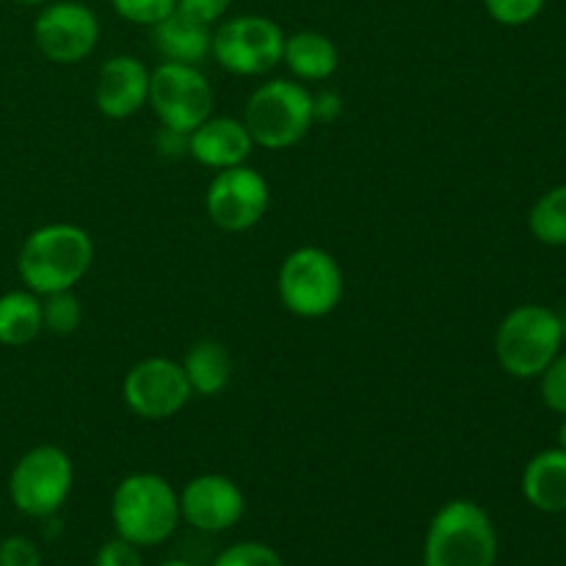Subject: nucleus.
Listing matches in <instances>:
<instances>
[{
  "mask_svg": "<svg viewBox=\"0 0 566 566\" xmlns=\"http://www.w3.org/2000/svg\"><path fill=\"white\" fill-rule=\"evenodd\" d=\"M94 260V243L77 224L55 221L33 230L17 254V274L36 296L59 291H75L88 274Z\"/></svg>",
  "mask_w": 566,
  "mask_h": 566,
  "instance_id": "nucleus-1",
  "label": "nucleus"
},
{
  "mask_svg": "<svg viewBox=\"0 0 566 566\" xmlns=\"http://www.w3.org/2000/svg\"><path fill=\"white\" fill-rule=\"evenodd\" d=\"M111 520L119 539L136 547H158L180 523V495L164 475H125L111 497Z\"/></svg>",
  "mask_w": 566,
  "mask_h": 566,
  "instance_id": "nucleus-2",
  "label": "nucleus"
},
{
  "mask_svg": "<svg viewBox=\"0 0 566 566\" xmlns=\"http://www.w3.org/2000/svg\"><path fill=\"white\" fill-rule=\"evenodd\" d=\"M497 534L473 501H451L431 517L423 542L426 566H495Z\"/></svg>",
  "mask_w": 566,
  "mask_h": 566,
  "instance_id": "nucleus-3",
  "label": "nucleus"
},
{
  "mask_svg": "<svg viewBox=\"0 0 566 566\" xmlns=\"http://www.w3.org/2000/svg\"><path fill=\"white\" fill-rule=\"evenodd\" d=\"M562 315L542 304H523L497 326L495 357L514 379H539L562 354Z\"/></svg>",
  "mask_w": 566,
  "mask_h": 566,
  "instance_id": "nucleus-4",
  "label": "nucleus"
},
{
  "mask_svg": "<svg viewBox=\"0 0 566 566\" xmlns=\"http://www.w3.org/2000/svg\"><path fill=\"white\" fill-rule=\"evenodd\" d=\"M315 122L313 94L296 81H269L254 88L243 125L258 147L287 149L302 142Z\"/></svg>",
  "mask_w": 566,
  "mask_h": 566,
  "instance_id": "nucleus-5",
  "label": "nucleus"
},
{
  "mask_svg": "<svg viewBox=\"0 0 566 566\" xmlns=\"http://www.w3.org/2000/svg\"><path fill=\"white\" fill-rule=\"evenodd\" d=\"M75 468L59 446H36L22 453L9 473V497L25 517L48 520L70 497Z\"/></svg>",
  "mask_w": 566,
  "mask_h": 566,
  "instance_id": "nucleus-6",
  "label": "nucleus"
},
{
  "mask_svg": "<svg viewBox=\"0 0 566 566\" xmlns=\"http://www.w3.org/2000/svg\"><path fill=\"white\" fill-rule=\"evenodd\" d=\"M280 298L298 318H324L343 298V271L326 249L302 247L285 258L280 269Z\"/></svg>",
  "mask_w": 566,
  "mask_h": 566,
  "instance_id": "nucleus-7",
  "label": "nucleus"
},
{
  "mask_svg": "<svg viewBox=\"0 0 566 566\" xmlns=\"http://www.w3.org/2000/svg\"><path fill=\"white\" fill-rule=\"evenodd\" d=\"M285 53V33L274 20L260 14H241L224 20L213 31L210 55L219 61L221 70L241 77L265 75L282 64Z\"/></svg>",
  "mask_w": 566,
  "mask_h": 566,
  "instance_id": "nucleus-8",
  "label": "nucleus"
},
{
  "mask_svg": "<svg viewBox=\"0 0 566 566\" xmlns=\"http://www.w3.org/2000/svg\"><path fill=\"white\" fill-rule=\"evenodd\" d=\"M149 105L160 127L191 133L213 116L216 94L208 77L193 64L164 61L149 72Z\"/></svg>",
  "mask_w": 566,
  "mask_h": 566,
  "instance_id": "nucleus-9",
  "label": "nucleus"
},
{
  "mask_svg": "<svg viewBox=\"0 0 566 566\" xmlns=\"http://www.w3.org/2000/svg\"><path fill=\"white\" fill-rule=\"evenodd\" d=\"M122 396L127 409L142 420H169L186 409L193 390L180 363L169 357H147L127 370Z\"/></svg>",
  "mask_w": 566,
  "mask_h": 566,
  "instance_id": "nucleus-10",
  "label": "nucleus"
},
{
  "mask_svg": "<svg viewBox=\"0 0 566 566\" xmlns=\"http://www.w3.org/2000/svg\"><path fill=\"white\" fill-rule=\"evenodd\" d=\"M269 182L252 166L241 164L216 171L205 191V210L210 221L224 232H247L269 210Z\"/></svg>",
  "mask_w": 566,
  "mask_h": 566,
  "instance_id": "nucleus-11",
  "label": "nucleus"
},
{
  "mask_svg": "<svg viewBox=\"0 0 566 566\" xmlns=\"http://www.w3.org/2000/svg\"><path fill=\"white\" fill-rule=\"evenodd\" d=\"M99 22L88 6L77 0H59V3H44L33 22V42L39 53L53 64H77L88 59L97 48Z\"/></svg>",
  "mask_w": 566,
  "mask_h": 566,
  "instance_id": "nucleus-12",
  "label": "nucleus"
},
{
  "mask_svg": "<svg viewBox=\"0 0 566 566\" xmlns=\"http://www.w3.org/2000/svg\"><path fill=\"white\" fill-rule=\"evenodd\" d=\"M247 512L241 486L219 473H205L188 481L180 492V520L205 534H221L241 523Z\"/></svg>",
  "mask_w": 566,
  "mask_h": 566,
  "instance_id": "nucleus-13",
  "label": "nucleus"
},
{
  "mask_svg": "<svg viewBox=\"0 0 566 566\" xmlns=\"http://www.w3.org/2000/svg\"><path fill=\"white\" fill-rule=\"evenodd\" d=\"M149 99V70L136 55H114L99 66L94 105L108 119H127Z\"/></svg>",
  "mask_w": 566,
  "mask_h": 566,
  "instance_id": "nucleus-14",
  "label": "nucleus"
},
{
  "mask_svg": "<svg viewBox=\"0 0 566 566\" xmlns=\"http://www.w3.org/2000/svg\"><path fill=\"white\" fill-rule=\"evenodd\" d=\"M252 147L254 142L243 119L232 116H208L197 130L188 133V155L213 171L247 164Z\"/></svg>",
  "mask_w": 566,
  "mask_h": 566,
  "instance_id": "nucleus-15",
  "label": "nucleus"
},
{
  "mask_svg": "<svg viewBox=\"0 0 566 566\" xmlns=\"http://www.w3.org/2000/svg\"><path fill=\"white\" fill-rule=\"evenodd\" d=\"M523 495L545 514L566 512V451L551 448L525 464Z\"/></svg>",
  "mask_w": 566,
  "mask_h": 566,
  "instance_id": "nucleus-16",
  "label": "nucleus"
},
{
  "mask_svg": "<svg viewBox=\"0 0 566 566\" xmlns=\"http://www.w3.org/2000/svg\"><path fill=\"white\" fill-rule=\"evenodd\" d=\"M153 31L155 48L164 55V61L199 66L210 55V48H213V28L191 20V17L180 14V11L160 20Z\"/></svg>",
  "mask_w": 566,
  "mask_h": 566,
  "instance_id": "nucleus-17",
  "label": "nucleus"
},
{
  "mask_svg": "<svg viewBox=\"0 0 566 566\" xmlns=\"http://www.w3.org/2000/svg\"><path fill=\"white\" fill-rule=\"evenodd\" d=\"M282 61L298 81H326L337 72L340 53L335 42L318 31H298L285 36V53Z\"/></svg>",
  "mask_w": 566,
  "mask_h": 566,
  "instance_id": "nucleus-18",
  "label": "nucleus"
},
{
  "mask_svg": "<svg viewBox=\"0 0 566 566\" xmlns=\"http://www.w3.org/2000/svg\"><path fill=\"white\" fill-rule=\"evenodd\" d=\"M42 332V296L28 287L0 296V346L22 348L36 340Z\"/></svg>",
  "mask_w": 566,
  "mask_h": 566,
  "instance_id": "nucleus-19",
  "label": "nucleus"
},
{
  "mask_svg": "<svg viewBox=\"0 0 566 566\" xmlns=\"http://www.w3.org/2000/svg\"><path fill=\"white\" fill-rule=\"evenodd\" d=\"M182 370L197 396H219L232 376V359L227 348L216 340H199L182 357Z\"/></svg>",
  "mask_w": 566,
  "mask_h": 566,
  "instance_id": "nucleus-20",
  "label": "nucleus"
},
{
  "mask_svg": "<svg viewBox=\"0 0 566 566\" xmlns=\"http://www.w3.org/2000/svg\"><path fill=\"white\" fill-rule=\"evenodd\" d=\"M528 230L545 247H566V186L551 188L528 213Z\"/></svg>",
  "mask_w": 566,
  "mask_h": 566,
  "instance_id": "nucleus-21",
  "label": "nucleus"
},
{
  "mask_svg": "<svg viewBox=\"0 0 566 566\" xmlns=\"http://www.w3.org/2000/svg\"><path fill=\"white\" fill-rule=\"evenodd\" d=\"M83 307L75 291H59L42 296V326L53 335H72L81 326Z\"/></svg>",
  "mask_w": 566,
  "mask_h": 566,
  "instance_id": "nucleus-22",
  "label": "nucleus"
},
{
  "mask_svg": "<svg viewBox=\"0 0 566 566\" xmlns=\"http://www.w3.org/2000/svg\"><path fill=\"white\" fill-rule=\"evenodd\" d=\"M111 6L122 20L147 28H155L177 11V0H111Z\"/></svg>",
  "mask_w": 566,
  "mask_h": 566,
  "instance_id": "nucleus-23",
  "label": "nucleus"
},
{
  "mask_svg": "<svg viewBox=\"0 0 566 566\" xmlns=\"http://www.w3.org/2000/svg\"><path fill=\"white\" fill-rule=\"evenodd\" d=\"M213 566H285V562L274 547L260 545V542H238L219 553Z\"/></svg>",
  "mask_w": 566,
  "mask_h": 566,
  "instance_id": "nucleus-24",
  "label": "nucleus"
},
{
  "mask_svg": "<svg viewBox=\"0 0 566 566\" xmlns=\"http://www.w3.org/2000/svg\"><path fill=\"white\" fill-rule=\"evenodd\" d=\"M486 11L495 22L509 28H520L534 22L547 6V0H484Z\"/></svg>",
  "mask_w": 566,
  "mask_h": 566,
  "instance_id": "nucleus-25",
  "label": "nucleus"
},
{
  "mask_svg": "<svg viewBox=\"0 0 566 566\" xmlns=\"http://www.w3.org/2000/svg\"><path fill=\"white\" fill-rule=\"evenodd\" d=\"M539 392L547 409L566 415V352L558 354L539 376Z\"/></svg>",
  "mask_w": 566,
  "mask_h": 566,
  "instance_id": "nucleus-26",
  "label": "nucleus"
},
{
  "mask_svg": "<svg viewBox=\"0 0 566 566\" xmlns=\"http://www.w3.org/2000/svg\"><path fill=\"white\" fill-rule=\"evenodd\" d=\"M0 566H42V553L28 536H6L0 542Z\"/></svg>",
  "mask_w": 566,
  "mask_h": 566,
  "instance_id": "nucleus-27",
  "label": "nucleus"
},
{
  "mask_svg": "<svg viewBox=\"0 0 566 566\" xmlns=\"http://www.w3.org/2000/svg\"><path fill=\"white\" fill-rule=\"evenodd\" d=\"M94 566H144L142 547L130 545L127 539H111L94 556Z\"/></svg>",
  "mask_w": 566,
  "mask_h": 566,
  "instance_id": "nucleus-28",
  "label": "nucleus"
},
{
  "mask_svg": "<svg viewBox=\"0 0 566 566\" xmlns=\"http://www.w3.org/2000/svg\"><path fill=\"white\" fill-rule=\"evenodd\" d=\"M232 0H177V11L191 20L202 22V25L213 28L216 22L224 20V14L230 11Z\"/></svg>",
  "mask_w": 566,
  "mask_h": 566,
  "instance_id": "nucleus-29",
  "label": "nucleus"
},
{
  "mask_svg": "<svg viewBox=\"0 0 566 566\" xmlns=\"http://www.w3.org/2000/svg\"><path fill=\"white\" fill-rule=\"evenodd\" d=\"M158 149L164 155H171V158H177V155L188 153V133L171 130V127H160Z\"/></svg>",
  "mask_w": 566,
  "mask_h": 566,
  "instance_id": "nucleus-30",
  "label": "nucleus"
},
{
  "mask_svg": "<svg viewBox=\"0 0 566 566\" xmlns=\"http://www.w3.org/2000/svg\"><path fill=\"white\" fill-rule=\"evenodd\" d=\"M313 111H315V119L329 122L340 114L343 103L335 92H324V94H318V97H313Z\"/></svg>",
  "mask_w": 566,
  "mask_h": 566,
  "instance_id": "nucleus-31",
  "label": "nucleus"
},
{
  "mask_svg": "<svg viewBox=\"0 0 566 566\" xmlns=\"http://www.w3.org/2000/svg\"><path fill=\"white\" fill-rule=\"evenodd\" d=\"M558 448L566 451V418H564V423L558 426Z\"/></svg>",
  "mask_w": 566,
  "mask_h": 566,
  "instance_id": "nucleus-32",
  "label": "nucleus"
},
{
  "mask_svg": "<svg viewBox=\"0 0 566 566\" xmlns=\"http://www.w3.org/2000/svg\"><path fill=\"white\" fill-rule=\"evenodd\" d=\"M17 3H20V6H44L48 0H17Z\"/></svg>",
  "mask_w": 566,
  "mask_h": 566,
  "instance_id": "nucleus-33",
  "label": "nucleus"
},
{
  "mask_svg": "<svg viewBox=\"0 0 566 566\" xmlns=\"http://www.w3.org/2000/svg\"><path fill=\"white\" fill-rule=\"evenodd\" d=\"M160 566H193V564H188V562H166V564H160Z\"/></svg>",
  "mask_w": 566,
  "mask_h": 566,
  "instance_id": "nucleus-34",
  "label": "nucleus"
},
{
  "mask_svg": "<svg viewBox=\"0 0 566 566\" xmlns=\"http://www.w3.org/2000/svg\"><path fill=\"white\" fill-rule=\"evenodd\" d=\"M562 332H564V340H566V313L562 315Z\"/></svg>",
  "mask_w": 566,
  "mask_h": 566,
  "instance_id": "nucleus-35",
  "label": "nucleus"
}]
</instances>
